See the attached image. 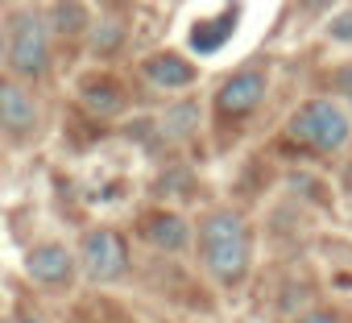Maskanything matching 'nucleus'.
I'll return each instance as SVG.
<instances>
[{
  "instance_id": "obj_12",
  "label": "nucleus",
  "mask_w": 352,
  "mask_h": 323,
  "mask_svg": "<svg viewBox=\"0 0 352 323\" xmlns=\"http://www.w3.org/2000/svg\"><path fill=\"white\" fill-rule=\"evenodd\" d=\"M327 38H336V42L352 46V9H348V13H336V17H331V25H327Z\"/></svg>"
},
{
  "instance_id": "obj_3",
  "label": "nucleus",
  "mask_w": 352,
  "mask_h": 323,
  "mask_svg": "<svg viewBox=\"0 0 352 323\" xmlns=\"http://www.w3.org/2000/svg\"><path fill=\"white\" fill-rule=\"evenodd\" d=\"M286 137L298 141V145H311V149H319V153H336L340 145H348L352 120H348V112H344L340 104H331V100H311V104H302V108L290 116Z\"/></svg>"
},
{
  "instance_id": "obj_4",
  "label": "nucleus",
  "mask_w": 352,
  "mask_h": 323,
  "mask_svg": "<svg viewBox=\"0 0 352 323\" xmlns=\"http://www.w3.org/2000/svg\"><path fill=\"white\" fill-rule=\"evenodd\" d=\"M38 120L42 116H38V100L30 96V87L21 79L0 75V133L17 145H25L38 133Z\"/></svg>"
},
{
  "instance_id": "obj_11",
  "label": "nucleus",
  "mask_w": 352,
  "mask_h": 323,
  "mask_svg": "<svg viewBox=\"0 0 352 323\" xmlns=\"http://www.w3.org/2000/svg\"><path fill=\"white\" fill-rule=\"evenodd\" d=\"M83 25H87V9L79 5V0H58L54 13H50V30H58V34L75 38Z\"/></svg>"
},
{
  "instance_id": "obj_7",
  "label": "nucleus",
  "mask_w": 352,
  "mask_h": 323,
  "mask_svg": "<svg viewBox=\"0 0 352 323\" xmlns=\"http://www.w3.org/2000/svg\"><path fill=\"white\" fill-rule=\"evenodd\" d=\"M25 274H30L38 286H67V282L75 278V257H71V249L58 245V241L38 245V249H30V257H25Z\"/></svg>"
},
{
  "instance_id": "obj_6",
  "label": "nucleus",
  "mask_w": 352,
  "mask_h": 323,
  "mask_svg": "<svg viewBox=\"0 0 352 323\" xmlns=\"http://www.w3.org/2000/svg\"><path fill=\"white\" fill-rule=\"evenodd\" d=\"M261 100H265V75L261 71H236L216 91V112L220 116H249L261 108Z\"/></svg>"
},
{
  "instance_id": "obj_13",
  "label": "nucleus",
  "mask_w": 352,
  "mask_h": 323,
  "mask_svg": "<svg viewBox=\"0 0 352 323\" xmlns=\"http://www.w3.org/2000/svg\"><path fill=\"white\" fill-rule=\"evenodd\" d=\"M298 323H340V319H336L331 311H307V315H302Z\"/></svg>"
},
{
  "instance_id": "obj_5",
  "label": "nucleus",
  "mask_w": 352,
  "mask_h": 323,
  "mask_svg": "<svg viewBox=\"0 0 352 323\" xmlns=\"http://www.w3.org/2000/svg\"><path fill=\"white\" fill-rule=\"evenodd\" d=\"M83 269L96 282H116L129 274V245L112 228H96L83 236Z\"/></svg>"
},
{
  "instance_id": "obj_15",
  "label": "nucleus",
  "mask_w": 352,
  "mask_h": 323,
  "mask_svg": "<svg viewBox=\"0 0 352 323\" xmlns=\"http://www.w3.org/2000/svg\"><path fill=\"white\" fill-rule=\"evenodd\" d=\"M17 323H42V319H34V315H17Z\"/></svg>"
},
{
  "instance_id": "obj_9",
  "label": "nucleus",
  "mask_w": 352,
  "mask_h": 323,
  "mask_svg": "<svg viewBox=\"0 0 352 323\" xmlns=\"http://www.w3.org/2000/svg\"><path fill=\"white\" fill-rule=\"evenodd\" d=\"M141 236L162 253H183L191 245V224L174 212H153V216L141 220Z\"/></svg>"
},
{
  "instance_id": "obj_10",
  "label": "nucleus",
  "mask_w": 352,
  "mask_h": 323,
  "mask_svg": "<svg viewBox=\"0 0 352 323\" xmlns=\"http://www.w3.org/2000/svg\"><path fill=\"white\" fill-rule=\"evenodd\" d=\"M79 100H83L96 116H116V112H124V91H120L108 75H96V79L79 83Z\"/></svg>"
},
{
  "instance_id": "obj_17",
  "label": "nucleus",
  "mask_w": 352,
  "mask_h": 323,
  "mask_svg": "<svg viewBox=\"0 0 352 323\" xmlns=\"http://www.w3.org/2000/svg\"><path fill=\"white\" fill-rule=\"evenodd\" d=\"M0 323H17V319H0Z\"/></svg>"
},
{
  "instance_id": "obj_8",
  "label": "nucleus",
  "mask_w": 352,
  "mask_h": 323,
  "mask_svg": "<svg viewBox=\"0 0 352 323\" xmlns=\"http://www.w3.org/2000/svg\"><path fill=\"white\" fill-rule=\"evenodd\" d=\"M141 75H145L153 87H162V91H183V87H191V83L199 79L195 63H187L183 54H170V50L149 54V58L141 63Z\"/></svg>"
},
{
  "instance_id": "obj_16",
  "label": "nucleus",
  "mask_w": 352,
  "mask_h": 323,
  "mask_svg": "<svg viewBox=\"0 0 352 323\" xmlns=\"http://www.w3.org/2000/svg\"><path fill=\"white\" fill-rule=\"evenodd\" d=\"M0 58H5V34H0Z\"/></svg>"
},
{
  "instance_id": "obj_14",
  "label": "nucleus",
  "mask_w": 352,
  "mask_h": 323,
  "mask_svg": "<svg viewBox=\"0 0 352 323\" xmlns=\"http://www.w3.org/2000/svg\"><path fill=\"white\" fill-rule=\"evenodd\" d=\"M336 0H298V9L302 13H323V9H331Z\"/></svg>"
},
{
  "instance_id": "obj_1",
  "label": "nucleus",
  "mask_w": 352,
  "mask_h": 323,
  "mask_svg": "<svg viewBox=\"0 0 352 323\" xmlns=\"http://www.w3.org/2000/svg\"><path fill=\"white\" fill-rule=\"evenodd\" d=\"M199 257L216 282L236 286L249 274V257H253V241H249L245 220L236 212H212L199 224Z\"/></svg>"
},
{
  "instance_id": "obj_2",
  "label": "nucleus",
  "mask_w": 352,
  "mask_h": 323,
  "mask_svg": "<svg viewBox=\"0 0 352 323\" xmlns=\"http://www.w3.org/2000/svg\"><path fill=\"white\" fill-rule=\"evenodd\" d=\"M5 63L13 67L17 79H46L50 71V30L42 13L17 9L5 30Z\"/></svg>"
}]
</instances>
